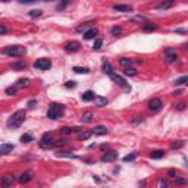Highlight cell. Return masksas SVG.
Listing matches in <instances>:
<instances>
[{
  "instance_id": "e575fe53",
  "label": "cell",
  "mask_w": 188,
  "mask_h": 188,
  "mask_svg": "<svg viewBox=\"0 0 188 188\" xmlns=\"http://www.w3.org/2000/svg\"><path fill=\"white\" fill-rule=\"evenodd\" d=\"M188 81V76L187 75H184V76H182V78H179V80H176V81L173 82V84H175V85H182V84H185V82Z\"/></svg>"
},
{
  "instance_id": "bcb514c9",
  "label": "cell",
  "mask_w": 188,
  "mask_h": 188,
  "mask_svg": "<svg viewBox=\"0 0 188 188\" xmlns=\"http://www.w3.org/2000/svg\"><path fill=\"white\" fill-rule=\"evenodd\" d=\"M176 184H179V185H185L187 181L184 179V178H176Z\"/></svg>"
},
{
  "instance_id": "2e32d148",
  "label": "cell",
  "mask_w": 188,
  "mask_h": 188,
  "mask_svg": "<svg viewBox=\"0 0 188 188\" xmlns=\"http://www.w3.org/2000/svg\"><path fill=\"white\" fill-rule=\"evenodd\" d=\"M93 101L96 103V106L98 107H103V106H106L107 103V98L106 97H101V96H94V98H93Z\"/></svg>"
},
{
  "instance_id": "484cf974",
  "label": "cell",
  "mask_w": 188,
  "mask_h": 188,
  "mask_svg": "<svg viewBox=\"0 0 188 188\" xmlns=\"http://www.w3.org/2000/svg\"><path fill=\"white\" fill-rule=\"evenodd\" d=\"M119 65L125 66V68H126V66H131L132 65V60H131V59H128V57H122V59L119 60Z\"/></svg>"
},
{
  "instance_id": "e0dca14e",
  "label": "cell",
  "mask_w": 188,
  "mask_h": 188,
  "mask_svg": "<svg viewBox=\"0 0 188 188\" xmlns=\"http://www.w3.org/2000/svg\"><path fill=\"white\" fill-rule=\"evenodd\" d=\"M31 85V82L28 78H21V80H18V82L15 84V87L16 88H28Z\"/></svg>"
},
{
  "instance_id": "9a60e30c",
  "label": "cell",
  "mask_w": 188,
  "mask_h": 188,
  "mask_svg": "<svg viewBox=\"0 0 188 188\" xmlns=\"http://www.w3.org/2000/svg\"><path fill=\"white\" fill-rule=\"evenodd\" d=\"M166 59H168L169 63L176 62V51L173 49H166Z\"/></svg>"
},
{
  "instance_id": "7a4b0ae2",
  "label": "cell",
  "mask_w": 188,
  "mask_h": 188,
  "mask_svg": "<svg viewBox=\"0 0 188 188\" xmlns=\"http://www.w3.org/2000/svg\"><path fill=\"white\" fill-rule=\"evenodd\" d=\"M63 113H65V107H63V105L53 103V105H50L49 110H47V118L56 121V119H60V118L63 116Z\"/></svg>"
},
{
  "instance_id": "8fae6325",
  "label": "cell",
  "mask_w": 188,
  "mask_h": 188,
  "mask_svg": "<svg viewBox=\"0 0 188 188\" xmlns=\"http://www.w3.org/2000/svg\"><path fill=\"white\" fill-rule=\"evenodd\" d=\"M31 179H33V172L31 171L24 172V173H21V176H19V182H21V184H27V182H30Z\"/></svg>"
},
{
  "instance_id": "277c9868",
  "label": "cell",
  "mask_w": 188,
  "mask_h": 188,
  "mask_svg": "<svg viewBox=\"0 0 188 188\" xmlns=\"http://www.w3.org/2000/svg\"><path fill=\"white\" fill-rule=\"evenodd\" d=\"M53 143H55V140H53V134H51V132H46L40 140V147L41 148L53 147Z\"/></svg>"
},
{
  "instance_id": "60d3db41",
  "label": "cell",
  "mask_w": 188,
  "mask_h": 188,
  "mask_svg": "<svg viewBox=\"0 0 188 188\" xmlns=\"http://www.w3.org/2000/svg\"><path fill=\"white\" fill-rule=\"evenodd\" d=\"M75 85H76V84H75V81H68L65 84L66 88H75Z\"/></svg>"
},
{
  "instance_id": "603a6c76",
  "label": "cell",
  "mask_w": 188,
  "mask_h": 188,
  "mask_svg": "<svg viewBox=\"0 0 188 188\" xmlns=\"http://www.w3.org/2000/svg\"><path fill=\"white\" fill-rule=\"evenodd\" d=\"M101 69H103V72L107 75H110L112 72H113V68H112V65L109 63V62H105L103 63V66H101Z\"/></svg>"
},
{
  "instance_id": "ee69618b",
  "label": "cell",
  "mask_w": 188,
  "mask_h": 188,
  "mask_svg": "<svg viewBox=\"0 0 188 188\" xmlns=\"http://www.w3.org/2000/svg\"><path fill=\"white\" fill-rule=\"evenodd\" d=\"M37 106V100H30V101H28V107H31V109H34V107Z\"/></svg>"
},
{
  "instance_id": "9c48e42d",
  "label": "cell",
  "mask_w": 188,
  "mask_h": 188,
  "mask_svg": "<svg viewBox=\"0 0 188 188\" xmlns=\"http://www.w3.org/2000/svg\"><path fill=\"white\" fill-rule=\"evenodd\" d=\"M81 47V44L78 43V41H71V43H66L65 44V50L66 51H71V53H74V51H78Z\"/></svg>"
},
{
  "instance_id": "30bf717a",
  "label": "cell",
  "mask_w": 188,
  "mask_h": 188,
  "mask_svg": "<svg viewBox=\"0 0 188 188\" xmlns=\"http://www.w3.org/2000/svg\"><path fill=\"white\" fill-rule=\"evenodd\" d=\"M15 181H16V178L13 175H5L3 179H2V185L3 187H12L15 184Z\"/></svg>"
},
{
  "instance_id": "f546056e",
  "label": "cell",
  "mask_w": 188,
  "mask_h": 188,
  "mask_svg": "<svg viewBox=\"0 0 188 188\" xmlns=\"http://www.w3.org/2000/svg\"><path fill=\"white\" fill-rule=\"evenodd\" d=\"M21 141H22V143H31V141H34V138L31 134H24V135L21 137Z\"/></svg>"
},
{
  "instance_id": "f35d334b",
  "label": "cell",
  "mask_w": 188,
  "mask_h": 188,
  "mask_svg": "<svg viewBox=\"0 0 188 188\" xmlns=\"http://www.w3.org/2000/svg\"><path fill=\"white\" fill-rule=\"evenodd\" d=\"M135 157H137V154H135V153H134V154H128V156H125V157H123V162H132Z\"/></svg>"
},
{
  "instance_id": "7bdbcfd3",
  "label": "cell",
  "mask_w": 188,
  "mask_h": 188,
  "mask_svg": "<svg viewBox=\"0 0 188 188\" xmlns=\"http://www.w3.org/2000/svg\"><path fill=\"white\" fill-rule=\"evenodd\" d=\"M8 33V27L3 24H0V34H6Z\"/></svg>"
},
{
  "instance_id": "5bb4252c",
  "label": "cell",
  "mask_w": 188,
  "mask_h": 188,
  "mask_svg": "<svg viewBox=\"0 0 188 188\" xmlns=\"http://www.w3.org/2000/svg\"><path fill=\"white\" fill-rule=\"evenodd\" d=\"M97 34H98L97 28H90V30H87V31L84 33V38H85V40H93V38H96Z\"/></svg>"
},
{
  "instance_id": "f5cc1de1",
  "label": "cell",
  "mask_w": 188,
  "mask_h": 188,
  "mask_svg": "<svg viewBox=\"0 0 188 188\" xmlns=\"http://www.w3.org/2000/svg\"><path fill=\"white\" fill-rule=\"evenodd\" d=\"M43 2H56V0H43Z\"/></svg>"
},
{
  "instance_id": "ab89813d",
  "label": "cell",
  "mask_w": 188,
  "mask_h": 188,
  "mask_svg": "<svg viewBox=\"0 0 188 188\" xmlns=\"http://www.w3.org/2000/svg\"><path fill=\"white\" fill-rule=\"evenodd\" d=\"M65 144H66V141H65V140H59V141H56V140H55V143H53V146H56V147L65 146Z\"/></svg>"
},
{
  "instance_id": "c3c4849f",
  "label": "cell",
  "mask_w": 188,
  "mask_h": 188,
  "mask_svg": "<svg viewBox=\"0 0 188 188\" xmlns=\"http://www.w3.org/2000/svg\"><path fill=\"white\" fill-rule=\"evenodd\" d=\"M34 2H37V0H19V3H22V5H28V3H34Z\"/></svg>"
},
{
  "instance_id": "4316f807",
  "label": "cell",
  "mask_w": 188,
  "mask_h": 188,
  "mask_svg": "<svg viewBox=\"0 0 188 188\" xmlns=\"http://www.w3.org/2000/svg\"><path fill=\"white\" fill-rule=\"evenodd\" d=\"M56 156H57V157H72V159H75V157H76L75 154L69 153V151H57Z\"/></svg>"
},
{
  "instance_id": "7dc6e473",
  "label": "cell",
  "mask_w": 188,
  "mask_h": 188,
  "mask_svg": "<svg viewBox=\"0 0 188 188\" xmlns=\"http://www.w3.org/2000/svg\"><path fill=\"white\" fill-rule=\"evenodd\" d=\"M159 185H160V187H168V185H169V182H168L166 179H160Z\"/></svg>"
},
{
  "instance_id": "52a82bcc",
  "label": "cell",
  "mask_w": 188,
  "mask_h": 188,
  "mask_svg": "<svg viewBox=\"0 0 188 188\" xmlns=\"http://www.w3.org/2000/svg\"><path fill=\"white\" fill-rule=\"evenodd\" d=\"M118 159V153L116 151H113V150H110V151H107V153H105V154L101 156V162H105V163H109V162H115Z\"/></svg>"
},
{
  "instance_id": "83f0119b",
  "label": "cell",
  "mask_w": 188,
  "mask_h": 188,
  "mask_svg": "<svg viewBox=\"0 0 188 188\" xmlns=\"http://www.w3.org/2000/svg\"><path fill=\"white\" fill-rule=\"evenodd\" d=\"M74 72H76V74H88L90 69H88V68H81V66H75Z\"/></svg>"
},
{
  "instance_id": "d590c367",
  "label": "cell",
  "mask_w": 188,
  "mask_h": 188,
  "mask_svg": "<svg viewBox=\"0 0 188 188\" xmlns=\"http://www.w3.org/2000/svg\"><path fill=\"white\" fill-rule=\"evenodd\" d=\"M121 31H122V28H121V27H113V28L110 30L112 35H115V37H118V35L121 34Z\"/></svg>"
},
{
  "instance_id": "ac0fdd59",
  "label": "cell",
  "mask_w": 188,
  "mask_h": 188,
  "mask_svg": "<svg viewBox=\"0 0 188 188\" xmlns=\"http://www.w3.org/2000/svg\"><path fill=\"white\" fill-rule=\"evenodd\" d=\"M91 132H93V134H96V135H106V134H107V128H106V126L98 125V126H96V128H94Z\"/></svg>"
},
{
  "instance_id": "836d02e7",
  "label": "cell",
  "mask_w": 188,
  "mask_h": 188,
  "mask_svg": "<svg viewBox=\"0 0 188 188\" xmlns=\"http://www.w3.org/2000/svg\"><path fill=\"white\" fill-rule=\"evenodd\" d=\"M12 68H13V69H18V71H19V69H25V68H27V63H25V62H18V63H13Z\"/></svg>"
},
{
  "instance_id": "8992f818",
  "label": "cell",
  "mask_w": 188,
  "mask_h": 188,
  "mask_svg": "<svg viewBox=\"0 0 188 188\" xmlns=\"http://www.w3.org/2000/svg\"><path fill=\"white\" fill-rule=\"evenodd\" d=\"M148 110H151V112H159L162 106H163V103H162V100L160 98H151L150 101H148Z\"/></svg>"
},
{
  "instance_id": "681fc988",
  "label": "cell",
  "mask_w": 188,
  "mask_h": 188,
  "mask_svg": "<svg viewBox=\"0 0 188 188\" xmlns=\"http://www.w3.org/2000/svg\"><path fill=\"white\" fill-rule=\"evenodd\" d=\"M176 109H178V110H184V109H185V103H178V105H176Z\"/></svg>"
},
{
  "instance_id": "d4e9b609",
  "label": "cell",
  "mask_w": 188,
  "mask_h": 188,
  "mask_svg": "<svg viewBox=\"0 0 188 188\" xmlns=\"http://www.w3.org/2000/svg\"><path fill=\"white\" fill-rule=\"evenodd\" d=\"M71 3V0H59V5H57V10H63L66 9V6Z\"/></svg>"
},
{
  "instance_id": "ffe728a7",
  "label": "cell",
  "mask_w": 188,
  "mask_h": 188,
  "mask_svg": "<svg viewBox=\"0 0 188 188\" xmlns=\"http://www.w3.org/2000/svg\"><path fill=\"white\" fill-rule=\"evenodd\" d=\"M94 96H96V94H94V93H93L91 90H88V91H85V93L82 94L81 98H82V101H93Z\"/></svg>"
},
{
  "instance_id": "74e56055",
  "label": "cell",
  "mask_w": 188,
  "mask_h": 188,
  "mask_svg": "<svg viewBox=\"0 0 188 188\" xmlns=\"http://www.w3.org/2000/svg\"><path fill=\"white\" fill-rule=\"evenodd\" d=\"M184 144H185L184 141H178V143L175 141V143H172V144H171V147H172V148H181L182 146H184Z\"/></svg>"
},
{
  "instance_id": "d6a6232c",
  "label": "cell",
  "mask_w": 188,
  "mask_h": 188,
  "mask_svg": "<svg viewBox=\"0 0 188 188\" xmlns=\"http://www.w3.org/2000/svg\"><path fill=\"white\" fill-rule=\"evenodd\" d=\"M101 46H103V40H101V38H97V40L94 41V44H93V49H94V50H100V49H101Z\"/></svg>"
},
{
  "instance_id": "3957f363",
  "label": "cell",
  "mask_w": 188,
  "mask_h": 188,
  "mask_svg": "<svg viewBox=\"0 0 188 188\" xmlns=\"http://www.w3.org/2000/svg\"><path fill=\"white\" fill-rule=\"evenodd\" d=\"M25 47L22 46H8L6 49L3 50V53L6 56H13V57H19V56H24L25 55Z\"/></svg>"
},
{
  "instance_id": "db71d44e",
  "label": "cell",
  "mask_w": 188,
  "mask_h": 188,
  "mask_svg": "<svg viewBox=\"0 0 188 188\" xmlns=\"http://www.w3.org/2000/svg\"><path fill=\"white\" fill-rule=\"evenodd\" d=\"M2 2H8V0H2Z\"/></svg>"
},
{
  "instance_id": "f6af8a7d",
  "label": "cell",
  "mask_w": 188,
  "mask_h": 188,
  "mask_svg": "<svg viewBox=\"0 0 188 188\" xmlns=\"http://www.w3.org/2000/svg\"><path fill=\"white\" fill-rule=\"evenodd\" d=\"M168 176H171V178H175V176H176V171H175V169H171V171L168 172Z\"/></svg>"
},
{
  "instance_id": "4dcf8cb0",
  "label": "cell",
  "mask_w": 188,
  "mask_h": 188,
  "mask_svg": "<svg viewBox=\"0 0 188 188\" xmlns=\"http://www.w3.org/2000/svg\"><path fill=\"white\" fill-rule=\"evenodd\" d=\"M28 15H30L31 18H38V16H41V15H43V10H40V9H35V10H31Z\"/></svg>"
},
{
  "instance_id": "7402d4cb",
  "label": "cell",
  "mask_w": 188,
  "mask_h": 188,
  "mask_svg": "<svg viewBox=\"0 0 188 188\" xmlns=\"http://www.w3.org/2000/svg\"><path fill=\"white\" fill-rule=\"evenodd\" d=\"M163 156H165L163 150H153V151L150 153V157H151V159H157V160H159V159H162Z\"/></svg>"
},
{
  "instance_id": "cb8c5ba5",
  "label": "cell",
  "mask_w": 188,
  "mask_h": 188,
  "mask_svg": "<svg viewBox=\"0 0 188 188\" xmlns=\"http://www.w3.org/2000/svg\"><path fill=\"white\" fill-rule=\"evenodd\" d=\"M123 75H126V76H135L137 75V71L131 68V66H126L125 68V71H123Z\"/></svg>"
},
{
  "instance_id": "816d5d0a",
  "label": "cell",
  "mask_w": 188,
  "mask_h": 188,
  "mask_svg": "<svg viewBox=\"0 0 188 188\" xmlns=\"http://www.w3.org/2000/svg\"><path fill=\"white\" fill-rule=\"evenodd\" d=\"M175 33H178V34H185L187 31H185L184 28H178V30H175Z\"/></svg>"
},
{
  "instance_id": "44dd1931",
  "label": "cell",
  "mask_w": 188,
  "mask_h": 188,
  "mask_svg": "<svg viewBox=\"0 0 188 188\" xmlns=\"http://www.w3.org/2000/svg\"><path fill=\"white\" fill-rule=\"evenodd\" d=\"M93 118H94V115L91 113V112H85V113L82 115L81 122H82V123H90L91 121H93Z\"/></svg>"
},
{
  "instance_id": "b9f144b4",
  "label": "cell",
  "mask_w": 188,
  "mask_h": 188,
  "mask_svg": "<svg viewBox=\"0 0 188 188\" xmlns=\"http://www.w3.org/2000/svg\"><path fill=\"white\" fill-rule=\"evenodd\" d=\"M132 21H135V22H146V18L144 16H135V18H132Z\"/></svg>"
},
{
  "instance_id": "d6986e66",
  "label": "cell",
  "mask_w": 188,
  "mask_h": 188,
  "mask_svg": "<svg viewBox=\"0 0 188 188\" xmlns=\"http://www.w3.org/2000/svg\"><path fill=\"white\" fill-rule=\"evenodd\" d=\"M91 134H93L91 131H78L76 137H78V140H81V141H85V140H88L91 137Z\"/></svg>"
},
{
  "instance_id": "6da1fadb",
  "label": "cell",
  "mask_w": 188,
  "mask_h": 188,
  "mask_svg": "<svg viewBox=\"0 0 188 188\" xmlns=\"http://www.w3.org/2000/svg\"><path fill=\"white\" fill-rule=\"evenodd\" d=\"M25 116H27L25 110H16V112L8 119V122H6L8 128L9 129H16V128H19V126L24 123Z\"/></svg>"
},
{
  "instance_id": "1f68e13d",
  "label": "cell",
  "mask_w": 188,
  "mask_h": 188,
  "mask_svg": "<svg viewBox=\"0 0 188 188\" xmlns=\"http://www.w3.org/2000/svg\"><path fill=\"white\" fill-rule=\"evenodd\" d=\"M74 131H75V128H71V126H63L62 128V134L63 135H71Z\"/></svg>"
},
{
  "instance_id": "5b68a950",
  "label": "cell",
  "mask_w": 188,
  "mask_h": 188,
  "mask_svg": "<svg viewBox=\"0 0 188 188\" xmlns=\"http://www.w3.org/2000/svg\"><path fill=\"white\" fill-rule=\"evenodd\" d=\"M34 68L35 69H40V71H47L51 68V62L49 59H38L35 63H34Z\"/></svg>"
},
{
  "instance_id": "4fadbf2b",
  "label": "cell",
  "mask_w": 188,
  "mask_h": 188,
  "mask_svg": "<svg viewBox=\"0 0 188 188\" xmlns=\"http://www.w3.org/2000/svg\"><path fill=\"white\" fill-rule=\"evenodd\" d=\"M175 2H176V0H163L160 5H157V9H159V10H166V9L172 8V6L175 5Z\"/></svg>"
},
{
  "instance_id": "f907efd6",
  "label": "cell",
  "mask_w": 188,
  "mask_h": 188,
  "mask_svg": "<svg viewBox=\"0 0 188 188\" xmlns=\"http://www.w3.org/2000/svg\"><path fill=\"white\" fill-rule=\"evenodd\" d=\"M76 30H78L80 33H81V31H84V33H85V31H87V25H81V27H78Z\"/></svg>"
},
{
  "instance_id": "8d00e7d4",
  "label": "cell",
  "mask_w": 188,
  "mask_h": 188,
  "mask_svg": "<svg viewBox=\"0 0 188 188\" xmlns=\"http://www.w3.org/2000/svg\"><path fill=\"white\" fill-rule=\"evenodd\" d=\"M16 87H9V88H6V94H9V96H15L16 94Z\"/></svg>"
},
{
  "instance_id": "7c38bea8",
  "label": "cell",
  "mask_w": 188,
  "mask_h": 188,
  "mask_svg": "<svg viewBox=\"0 0 188 188\" xmlns=\"http://www.w3.org/2000/svg\"><path fill=\"white\" fill-rule=\"evenodd\" d=\"M113 10H116V12H123V13H128V12H132V6H129V5H115Z\"/></svg>"
},
{
  "instance_id": "f1b7e54d",
  "label": "cell",
  "mask_w": 188,
  "mask_h": 188,
  "mask_svg": "<svg viewBox=\"0 0 188 188\" xmlns=\"http://www.w3.org/2000/svg\"><path fill=\"white\" fill-rule=\"evenodd\" d=\"M156 28H157V25L153 24V22H146L144 24V31H153Z\"/></svg>"
},
{
  "instance_id": "ba28073f",
  "label": "cell",
  "mask_w": 188,
  "mask_h": 188,
  "mask_svg": "<svg viewBox=\"0 0 188 188\" xmlns=\"http://www.w3.org/2000/svg\"><path fill=\"white\" fill-rule=\"evenodd\" d=\"M15 150V146L10 144V143H3L0 144V154H9Z\"/></svg>"
}]
</instances>
